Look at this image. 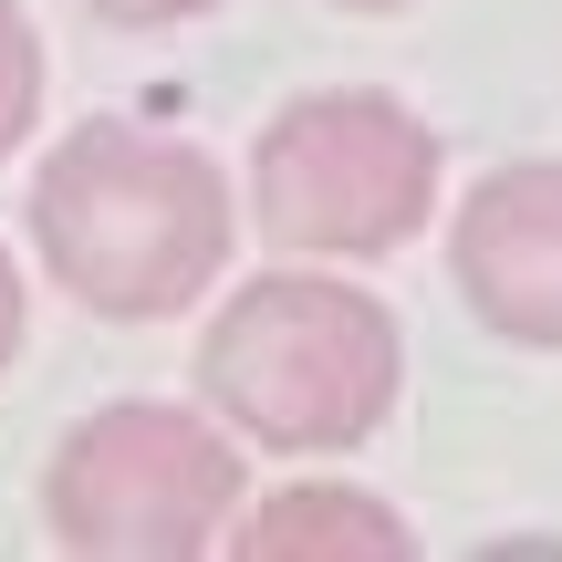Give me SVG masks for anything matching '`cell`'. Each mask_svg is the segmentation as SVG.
<instances>
[{"instance_id":"1","label":"cell","mask_w":562,"mask_h":562,"mask_svg":"<svg viewBox=\"0 0 562 562\" xmlns=\"http://www.w3.org/2000/svg\"><path fill=\"white\" fill-rule=\"evenodd\" d=\"M42 261L74 302L115 323H157L199 302V281L229 261V188L199 146L146 136V125H74L32 188Z\"/></svg>"},{"instance_id":"2","label":"cell","mask_w":562,"mask_h":562,"mask_svg":"<svg viewBox=\"0 0 562 562\" xmlns=\"http://www.w3.org/2000/svg\"><path fill=\"white\" fill-rule=\"evenodd\" d=\"M199 375L261 448H355L396 406V323L344 281L271 271L209 323Z\"/></svg>"},{"instance_id":"3","label":"cell","mask_w":562,"mask_h":562,"mask_svg":"<svg viewBox=\"0 0 562 562\" xmlns=\"http://www.w3.org/2000/svg\"><path fill=\"white\" fill-rule=\"evenodd\" d=\"M240 501V459L178 406H104L53 459V542L94 562H188Z\"/></svg>"},{"instance_id":"4","label":"cell","mask_w":562,"mask_h":562,"mask_svg":"<svg viewBox=\"0 0 562 562\" xmlns=\"http://www.w3.org/2000/svg\"><path fill=\"white\" fill-rule=\"evenodd\" d=\"M261 229L292 250H396L438 199V146L385 94H302L261 136Z\"/></svg>"},{"instance_id":"5","label":"cell","mask_w":562,"mask_h":562,"mask_svg":"<svg viewBox=\"0 0 562 562\" xmlns=\"http://www.w3.org/2000/svg\"><path fill=\"white\" fill-rule=\"evenodd\" d=\"M459 292L490 334L562 344V167H501L459 209Z\"/></svg>"},{"instance_id":"6","label":"cell","mask_w":562,"mask_h":562,"mask_svg":"<svg viewBox=\"0 0 562 562\" xmlns=\"http://www.w3.org/2000/svg\"><path fill=\"white\" fill-rule=\"evenodd\" d=\"M250 562H406V531L355 490H281L240 531Z\"/></svg>"},{"instance_id":"7","label":"cell","mask_w":562,"mask_h":562,"mask_svg":"<svg viewBox=\"0 0 562 562\" xmlns=\"http://www.w3.org/2000/svg\"><path fill=\"white\" fill-rule=\"evenodd\" d=\"M32 104H42V53H32V32H21V11L0 0V157L21 146Z\"/></svg>"},{"instance_id":"8","label":"cell","mask_w":562,"mask_h":562,"mask_svg":"<svg viewBox=\"0 0 562 562\" xmlns=\"http://www.w3.org/2000/svg\"><path fill=\"white\" fill-rule=\"evenodd\" d=\"M83 11L125 21V32H157V21H188V11H209V0H83Z\"/></svg>"},{"instance_id":"9","label":"cell","mask_w":562,"mask_h":562,"mask_svg":"<svg viewBox=\"0 0 562 562\" xmlns=\"http://www.w3.org/2000/svg\"><path fill=\"white\" fill-rule=\"evenodd\" d=\"M11 344H21V281H11V261H0V364H11Z\"/></svg>"},{"instance_id":"10","label":"cell","mask_w":562,"mask_h":562,"mask_svg":"<svg viewBox=\"0 0 562 562\" xmlns=\"http://www.w3.org/2000/svg\"><path fill=\"white\" fill-rule=\"evenodd\" d=\"M355 11H396V0H355Z\"/></svg>"}]
</instances>
